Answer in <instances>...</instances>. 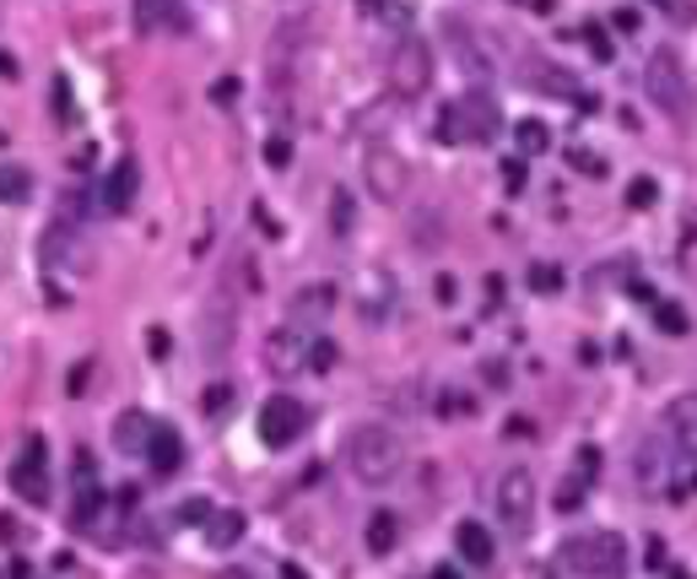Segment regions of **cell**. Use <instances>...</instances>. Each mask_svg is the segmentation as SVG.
<instances>
[{"label": "cell", "instance_id": "6da1fadb", "mask_svg": "<svg viewBox=\"0 0 697 579\" xmlns=\"http://www.w3.org/2000/svg\"><path fill=\"white\" fill-rule=\"evenodd\" d=\"M341 460H346V471H352L363 488H384V482H395V471L406 466V445H400V434H395L389 423H357V428L346 434V445H341Z\"/></svg>", "mask_w": 697, "mask_h": 579}, {"label": "cell", "instance_id": "7a4b0ae2", "mask_svg": "<svg viewBox=\"0 0 697 579\" xmlns=\"http://www.w3.org/2000/svg\"><path fill=\"white\" fill-rule=\"evenodd\" d=\"M643 92L654 98V109H665L671 120H693V76L676 61V50H649L643 61Z\"/></svg>", "mask_w": 697, "mask_h": 579}, {"label": "cell", "instance_id": "3957f363", "mask_svg": "<svg viewBox=\"0 0 697 579\" xmlns=\"http://www.w3.org/2000/svg\"><path fill=\"white\" fill-rule=\"evenodd\" d=\"M557 564L578 579H617L628 569V542L617 531H589V536H573L563 542Z\"/></svg>", "mask_w": 697, "mask_h": 579}, {"label": "cell", "instance_id": "277c9868", "mask_svg": "<svg viewBox=\"0 0 697 579\" xmlns=\"http://www.w3.org/2000/svg\"><path fill=\"white\" fill-rule=\"evenodd\" d=\"M498 130H504V109L482 87H471L465 98H454L439 114V141H493Z\"/></svg>", "mask_w": 697, "mask_h": 579}, {"label": "cell", "instance_id": "5b68a950", "mask_svg": "<svg viewBox=\"0 0 697 579\" xmlns=\"http://www.w3.org/2000/svg\"><path fill=\"white\" fill-rule=\"evenodd\" d=\"M298 434H309V406L298 395H270L259 406V445L287 450V445H298Z\"/></svg>", "mask_w": 697, "mask_h": 579}, {"label": "cell", "instance_id": "8992f818", "mask_svg": "<svg viewBox=\"0 0 697 579\" xmlns=\"http://www.w3.org/2000/svg\"><path fill=\"white\" fill-rule=\"evenodd\" d=\"M389 87L400 98H422L433 87V50L422 39H400L395 55H389Z\"/></svg>", "mask_w": 697, "mask_h": 579}, {"label": "cell", "instance_id": "52a82bcc", "mask_svg": "<svg viewBox=\"0 0 697 579\" xmlns=\"http://www.w3.org/2000/svg\"><path fill=\"white\" fill-rule=\"evenodd\" d=\"M11 488H16L22 504H49V445L38 434L11 460Z\"/></svg>", "mask_w": 697, "mask_h": 579}, {"label": "cell", "instance_id": "ba28073f", "mask_svg": "<svg viewBox=\"0 0 697 579\" xmlns=\"http://www.w3.org/2000/svg\"><path fill=\"white\" fill-rule=\"evenodd\" d=\"M130 17H135V33H141V39H185L195 28L185 0H135Z\"/></svg>", "mask_w": 697, "mask_h": 579}, {"label": "cell", "instance_id": "9c48e42d", "mask_svg": "<svg viewBox=\"0 0 697 579\" xmlns=\"http://www.w3.org/2000/svg\"><path fill=\"white\" fill-rule=\"evenodd\" d=\"M498 515H504V525H513V531H524V525L535 520V477H530L524 466H513V471L498 477Z\"/></svg>", "mask_w": 697, "mask_h": 579}, {"label": "cell", "instance_id": "30bf717a", "mask_svg": "<svg viewBox=\"0 0 697 579\" xmlns=\"http://www.w3.org/2000/svg\"><path fill=\"white\" fill-rule=\"evenodd\" d=\"M314 363V347L298 336V330H270L265 336V369L276 374V380H292V374H303Z\"/></svg>", "mask_w": 697, "mask_h": 579}, {"label": "cell", "instance_id": "8fae6325", "mask_svg": "<svg viewBox=\"0 0 697 579\" xmlns=\"http://www.w3.org/2000/svg\"><path fill=\"white\" fill-rule=\"evenodd\" d=\"M363 179H368V190L379 195V200H400V195H406V163H400V152L368 146V157H363Z\"/></svg>", "mask_w": 697, "mask_h": 579}, {"label": "cell", "instance_id": "7c38bea8", "mask_svg": "<svg viewBox=\"0 0 697 579\" xmlns=\"http://www.w3.org/2000/svg\"><path fill=\"white\" fill-rule=\"evenodd\" d=\"M665 439L687 466H697V395H676L665 406Z\"/></svg>", "mask_w": 697, "mask_h": 579}, {"label": "cell", "instance_id": "4fadbf2b", "mask_svg": "<svg viewBox=\"0 0 697 579\" xmlns=\"http://www.w3.org/2000/svg\"><path fill=\"white\" fill-rule=\"evenodd\" d=\"M135 190H141V163H135V157H120V163L109 168V179H103V211L125 217L130 206H135Z\"/></svg>", "mask_w": 697, "mask_h": 579}, {"label": "cell", "instance_id": "5bb4252c", "mask_svg": "<svg viewBox=\"0 0 697 579\" xmlns=\"http://www.w3.org/2000/svg\"><path fill=\"white\" fill-rule=\"evenodd\" d=\"M454 547H460V564H471V569H487V564L498 558V542H493V531H487L482 520H460Z\"/></svg>", "mask_w": 697, "mask_h": 579}, {"label": "cell", "instance_id": "9a60e30c", "mask_svg": "<svg viewBox=\"0 0 697 579\" xmlns=\"http://www.w3.org/2000/svg\"><path fill=\"white\" fill-rule=\"evenodd\" d=\"M519 76H524V81H535V92H546V98H573V92H578V81H573L563 65L535 61V55H530V61H519Z\"/></svg>", "mask_w": 697, "mask_h": 579}, {"label": "cell", "instance_id": "2e32d148", "mask_svg": "<svg viewBox=\"0 0 697 579\" xmlns=\"http://www.w3.org/2000/svg\"><path fill=\"white\" fill-rule=\"evenodd\" d=\"M146 466H152L157 477H174V471L185 466V439H179L174 428L157 423V434H152V445H146Z\"/></svg>", "mask_w": 697, "mask_h": 579}, {"label": "cell", "instance_id": "e0dca14e", "mask_svg": "<svg viewBox=\"0 0 697 579\" xmlns=\"http://www.w3.org/2000/svg\"><path fill=\"white\" fill-rule=\"evenodd\" d=\"M152 434H157V423L146 417V412H120V423H114V445L125 455H146V445H152Z\"/></svg>", "mask_w": 697, "mask_h": 579}, {"label": "cell", "instance_id": "ac0fdd59", "mask_svg": "<svg viewBox=\"0 0 697 579\" xmlns=\"http://www.w3.org/2000/svg\"><path fill=\"white\" fill-rule=\"evenodd\" d=\"M395 542H400V520L389 515V510H374V515H368V553H374V558H389Z\"/></svg>", "mask_w": 697, "mask_h": 579}, {"label": "cell", "instance_id": "d6986e66", "mask_svg": "<svg viewBox=\"0 0 697 579\" xmlns=\"http://www.w3.org/2000/svg\"><path fill=\"white\" fill-rule=\"evenodd\" d=\"M239 536H244V515L239 510H217V515L206 520V542L211 547H233Z\"/></svg>", "mask_w": 697, "mask_h": 579}, {"label": "cell", "instance_id": "ffe728a7", "mask_svg": "<svg viewBox=\"0 0 697 579\" xmlns=\"http://www.w3.org/2000/svg\"><path fill=\"white\" fill-rule=\"evenodd\" d=\"M513 135H519V157H535V152H546V146H552V130L541 125V120H524Z\"/></svg>", "mask_w": 697, "mask_h": 579}, {"label": "cell", "instance_id": "44dd1931", "mask_svg": "<svg viewBox=\"0 0 697 579\" xmlns=\"http://www.w3.org/2000/svg\"><path fill=\"white\" fill-rule=\"evenodd\" d=\"M27 195H33V179H27V168H0V200L22 206Z\"/></svg>", "mask_w": 697, "mask_h": 579}, {"label": "cell", "instance_id": "7402d4cb", "mask_svg": "<svg viewBox=\"0 0 697 579\" xmlns=\"http://www.w3.org/2000/svg\"><path fill=\"white\" fill-rule=\"evenodd\" d=\"M649 315H654V325H660V330H671V336H687V315H682L671 298H654V304H649Z\"/></svg>", "mask_w": 697, "mask_h": 579}, {"label": "cell", "instance_id": "603a6c76", "mask_svg": "<svg viewBox=\"0 0 697 579\" xmlns=\"http://www.w3.org/2000/svg\"><path fill=\"white\" fill-rule=\"evenodd\" d=\"M211 515H217V510H211L206 499H185V504L174 510V520H179V525H206Z\"/></svg>", "mask_w": 697, "mask_h": 579}, {"label": "cell", "instance_id": "cb8c5ba5", "mask_svg": "<svg viewBox=\"0 0 697 579\" xmlns=\"http://www.w3.org/2000/svg\"><path fill=\"white\" fill-rule=\"evenodd\" d=\"M530 287H535V293H557V287H563V271H557V265H546V260H541V265H535V271H530Z\"/></svg>", "mask_w": 697, "mask_h": 579}, {"label": "cell", "instance_id": "d4e9b609", "mask_svg": "<svg viewBox=\"0 0 697 579\" xmlns=\"http://www.w3.org/2000/svg\"><path fill=\"white\" fill-rule=\"evenodd\" d=\"M654 200H660L654 179H633V185H628V206H633V211H649Z\"/></svg>", "mask_w": 697, "mask_h": 579}, {"label": "cell", "instance_id": "484cf974", "mask_svg": "<svg viewBox=\"0 0 697 579\" xmlns=\"http://www.w3.org/2000/svg\"><path fill=\"white\" fill-rule=\"evenodd\" d=\"M228 406H233V385H228V380H222V385H206V412H211V417L228 412Z\"/></svg>", "mask_w": 697, "mask_h": 579}, {"label": "cell", "instance_id": "4316f807", "mask_svg": "<svg viewBox=\"0 0 697 579\" xmlns=\"http://www.w3.org/2000/svg\"><path fill=\"white\" fill-rule=\"evenodd\" d=\"M638 471H643V482H660V450H654V439L638 450Z\"/></svg>", "mask_w": 697, "mask_h": 579}, {"label": "cell", "instance_id": "83f0119b", "mask_svg": "<svg viewBox=\"0 0 697 579\" xmlns=\"http://www.w3.org/2000/svg\"><path fill=\"white\" fill-rule=\"evenodd\" d=\"M578 504H584V477L557 488V510H563V515H568V510H578Z\"/></svg>", "mask_w": 697, "mask_h": 579}, {"label": "cell", "instance_id": "f1b7e54d", "mask_svg": "<svg viewBox=\"0 0 697 579\" xmlns=\"http://www.w3.org/2000/svg\"><path fill=\"white\" fill-rule=\"evenodd\" d=\"M504 190L508 195L524 190V157H508V163H504Z\"/></svg>", "mask_w": 697, "mask_h": 579}, {"label": "cell", "instance_id": "f546056e", "mask_svg": "<svg viewBox=\"0 0 697 579\" xmlns=\"http://www.w3.org/2000/svg\"><path fill=\"white\" fill-rule=\"evenodd\" d=\"M352 228V206H346V190H335V233Z\"/></svg>", "mask_w": 697, "mask_h": 579}, {"label": "cell", "instance_id": "4dcf8cb0", "mask_svg": "<svg viewBox=\"0 0 697 579\" xmlns=\"http://www.w3.org/2000/svg\"><path fill=\"white\" fill-rule=\"evenodd\" d=\"M211 98H217V103H233V98H239V81H233V76H222V81L211 87Z\"/></svg>", "mask_w": 697, "mask_h": 579}, {"label": "cell", "instance_id": "1f68e13d", "mask_svg": "<svg viewBox=\"0 0 697 579\" xmlns=\"http://www.w3.org/2000/svg\"><path fill=\"white\" fill-rule=\"evenodd\" d=\"M330 363H335V341H324V336H319V341H314V369H330Z\"/></svg>", "mask_w": 697, "mask_h": 579}, {"label": "cell", "instance_id": "d6a6232c", "mask_svg": "<svg viewBox=\"0 0 697 579\" xmlns=\"http://www.w3.org/2000/svg\"><path fill=\"white\" fill-rule=\"evenodd\" d=\"M87 374H92V363H76V369H70V395H87Z\"/></svg>", "mask_w": 697, "mask_h": 579}, {"label": "cell", "instance_id": "836d02e7", "mask_svg": "<svg viewBox=\"0 0 697 579\" xmlns=\"http://www.w3.org/2000/svg\"><path fill=\"white\" fill-rule=\"evenodd\" d=\"M589 44H595V55H600V61H611V44H606V33H600V28H589Z\"/></svg>", "mask_w": 697, "mask_h": 579}, {"label": "cell", "instance_id": "e575fe53", "mask_svg": "<svg viewBox=\"0 0 697 579\" xmlns=\"http://www.w3.org/2000/svg\"><path fill=\"white\" fill-rule=\"evenodd\" d=\"M265 157H270V163H276V168H281V163H287V157H292V152H287V141H270V146H265Z\"/></svg>", "mask_w": 697, "mask_h": 579}, {"label": "cell", "instance_id": "d590c367", "mask_svg": "<svg viewBox=\"0 0 697 579\" xmlns=\"http://www.w3.org/2000/svg\"><path fill=\"white\" fill-rule=\"evenodd\" d=\"M152 358H168V330H152Z\"/></svg>", "mask_w": 697, "mask_h": 579}, {"label": "cell", "instance_id": "8d00e7d4", "mask_svg": "<svg viewBox=\"0 0 697 579\" xmlns=\"http://www.w3.org/2000/svg\"><path fill=\"white\" fill-rule=\"evenodd\" d=\"M433 293L449 304V298H454V276H439V282H433Z\"/></svg>", "mask_w": 697, "mask_h": 579}, {"label": "cell", "instance_id": "74e56055", "mask_svg": "<svg viewBox=\"0 0 697 579\" xmlns=\"http://www.w3.org/2000/svg\"><path fill=\"white\" fill-rule=\"evenodd\" d=\"M281 579H309V575H303L298 564H281Z\"/></svg>", "mask_w": 697, "mask_h": 579}, {"label": "cell", "instance_id": "f35d334b", "mask_svg": "<svg viewBox=\"0 0 697 579\" xmlns=\"http://www.w3.org/2000/svg\"><path fill=\"white\" fill-rule=\"evenodd\" d=\"M222 579H254L250 569H239V564H233V569H222Z\"/></svg>", "mask_w": 697, "mask_h": 579}, {"label": "cell", "instance_id": "ab89813d", "mask_svg": "<svg viewBox=\"0 0 697 579\" xmlns=\"http://www.w3.org/2000/svg\"><path fill=\"white\" fill-rule=\"evenodd\" d=\"M552 6H557V0H530V11H541V17H546Z\"/></svg>", "mask_w": 697, "mask_h": 579}]
</instances>
